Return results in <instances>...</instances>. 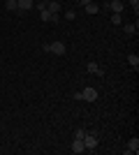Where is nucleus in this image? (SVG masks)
Instances as JSON below:
<instances>
[{
  "label": "nucleus",
  "mask_w": 139,
  "mask_h": 155,
  "mask_svg": "<svg viewBox=\"0 0 139 155\" xmlns=\"http://www.w3.org/2000/svg\"><path fill=\"white\" fill-rule=\"evenodd\" d=\"M46 53H56V56H63L65 53V44L63 42H51V44H44Z\"/></svg>",
  "instance_id": "nucleus-1"
},
{
  "label": "nucleus",
  "mask_w": 139,
  "mask_h": 155,
  "mask_svg": "<svg viewBox=\"0 0 139 155\" xmlns=\"http://www.w3.org/2000/svg\"><path fill=\"white\" fill-rule=\"evenodd\" d=\"M81 141H84V148H86V150H95V146H98V137L91 134V132H86V137H84Z\"/></svg>",
  "instance_id": "nucleus-2"
},
{
  "label": "nucleus",
  "mask_w": 139,
  "mask_h": 155,
  "mask_svg": "<svg viewBox=\"0 0 139 155\" xmlns=\"http://www.w3.org/2000/svg\"><path fill=\"white\" fill-rule=\"evenodd\" d=\"M79 95H81V100H86V102H95V100H98V91H95V88H91V86H88V88H84Z\"/></svg>",
  "instance_id": "nucleus-3"
},
{
  "label": "nucleus",
  "mask_w": 139,
  "mask_h": 155,
  "mask_svg": "<svg viewBox=\"0 0 139 155\" xmlns=\"http://www.w3.org/2000/svg\"><path fill=\"white\" fill-rule=\"evenodd\" d=\"M35 7V0H16V12H28V9H33Z\"/></svg>",
  "instance_id": "nucleus-4"
},
{
  "label": "nucleus",
  "mask_w": 139,
  "mask_h": 155,
  "mask_svg": "<svg viewBox=\"0 0 139 155\" xmlns=\"http://www.w3.org/2000/svg\"><path fill=\"white\" fill-rule=\"evenodd\" d=\"M137 150H139V139H137V137H132V139L127 141V148H125V153L130 155V153H137Z\"/></svg>",
  "instance_id": "nucleus-5"
},
{
  "label": "nucleus",
  "mask_w": 139,
  "mask_h": 155,
  "mask_svg": "<svg viewBox=\"0 0 139 155\" xmlns=\"http://www.w3.org/2000/svg\"><path fill=\"white\" fill-rule=\"evenodd\" d=\"M109 9H111L114 14H121L123 9H125V5H123L121 0H111V2H109Z\"/></svg>",
  "instance_id": "nucleus-6"
},
{
  "label": "nucleus",
  "mask_w": 139,
  "mask_h": 155,
  "mask_svg": "<svg viewBox=\"0 0 139 155\" xmlns=\"http://www.w3.org/2000/svg\"><path fill=\"white\" fill-rule=\"evenodd\" d=\"M86 70L91 72V74H95V77H102V67H100L98 63H88V65H86Z\"/></svg>",
  "instance_id": "nucleus-7"
},
{
  "label": "nucleus",
  "mask_w": 139,
  "mask_h": 155,
  "mask_svg": "<svg viewBox=\"0 0 139 155\" xmlns=\"http://www.w3.org/2000/svg\"><path fill=\"white\" fill-rule=\"evenodd\" d=\"M70 150H72V153H84V141H81V139H74L72 141V146H70Z\"/></svg>",
  "instance_id": "nucleus-8"
},
{
  "label": "nucleus",
  "mask_w": 139,
  "mask_h": 155,
  "mask_svg": "<svg viewBox=\"0 0 139 155\" xmlns=\"http://www.w3.org/2000/svg\"><path fill=\"white\" fill-rule=\"evenodd\" d=\"M46 9H49L51 14H58L60 12V5L56 2V0H49V2H46Z\"/></svg>",
  "instance_id": "nucleus-9"
},
{
  "label": "nucleus",
  "mask_w": 139,
  "mask_h": 155,
  "mask_svg": "<svg viewBox=\"0 0 139 155\" xmlns=\"http://www.w3.org/2000/svg\"><path fill=\"white\" fill-rule=\"evenodd\" d=\"M123 30H125L127 35H134V32H137V21H134V23H125V26H123Z\"/></svg>",
  "instance_id": "nucleus-10"
},
{
  "label": "nucleus",
  "mask_w": 139,
  "mask_h": 155,
  "mask_svg": "<svg viewBox=\"0 0 139 155\" xmlns=\"http://www.w3.org/2000/svg\"><path fill=\"white\" fill-rule=\"evenodd\" d=\"M127 63L137 70V67H139V56H137V53H130V56H127Z\"/></svg>",
  "instance_id": "nucleus-11"
},
{
  "label": "nucleus",
  "mask_w": 139,
  "mask_h": 155,
  "mask_svg": "<svg viewBox=\"0 0 139 155\" xmlns=\"http://www.w3.org/2000/svg\"><path fill=\"white\" fill-rule=\"evenodd\" d=\"M86 12H88V14H98V12H100V5H95V2H88V5H86Z\"/></svg>",
  "instance_id": "nucleus-12"
},
{
  "label": "nucleus",
  "mask_w": 139,
  "mask_h": 155,
  "mask_svg": "<svg viewBox=\"0 0 139 155\" xmlns=\"http://www.w3.org/2000/svg\"><path fill=\"white\" fill-rule=\"evenodd\" d=\"M5 7L9 9V12H16V0H7V2H5Z\"/></svg>",
  "instance_id": "nucleus-13"
},
{
  "label": "nucleus",
  "mask_w": 139,
  "mask_h": 155,
  "mask_svg": "<svg viewBox=\"0 0 139 155\" xmlns=\"http://www.w3.org/2000/svg\"><path fill=\"white\" fill-rule=\"evenodd\" d=\"M111 23H114V26H121V23H123V16H121V14H114V16H111Z\"/></svg>",
  "instance_id": "nucleus-14"
},
{
  "label": "nucleus",
  "mask_w": 139,
  "mask_h": 155,
  "mask_svg": "<svg viewBox=\"0 0 139 155\" xmlns=\"http://www.w3.org/2000/svg\"><path fill=\"white\" fill-rule=\"evenodd\" d=\"M65 19L67 21H74V19H77V12H74V9H67V12H65Z\"/></svg>",
  "instance_id": "nucleus-15"
},
{
  "label": "nucleus",
  "mask_w": 139,
  "mask_h": 155,
  "mask_svg": "<svg viewBox=\"0 0 139 155\" xmlns=\"http://www.w3.org/2000/svg\"><path fill=\"white\" fill-rule=\"evenodd\" d=\"M127 2H130V7H132L134 14H137V12H139V0H127Z\"/></svg>",
  "instance_id": "nucleus-16"
},
{
  "label": "nucleus",
  "mask_w": 139,
  "mask_h": 155,
  "mask_svg": "<svg viewBox=\"0 0 139 155\" xmlns=\"http://www.w3.org/2000/svg\"><path fill=\"white\" fill-rule=\"evenodd\" d=\"M84 137H86V130H77L74 132V139H84Z\"/></svg>",
  "instance_id": "nucleus-17"
},
{
  "label": "nucleus",
  "mask_w": 139,
  "mask_h": 155,
  "mask_svg": "<svg viewBox=\"0 0 139 155\" xmlns=\"http://www.w3.org/2000/svg\"><path fill=\"white\" fill-rule=\"evenodd\" d=\"M35 7H37L40 12H42V9H46V0H40V2H35Z\"/></svg>",
  "instance_id": "nucleus-18"
},
{
  "label": "nucleus",
  "mask_w": 139,
  "mask_h": 155,
  "mask_svg": "<svg viewBox=\"0 0 139 155\" xmlns=\"http://www.w3.org/2000/svg\"><path fill=\"white\" fill-rule=\"evenodd\" d=\"M77 2H79V5H81V7H86V5H88V2H93V0H77Z\"/></svg>",
  "instance_id": "nucleus-19"
}]
</instances>
